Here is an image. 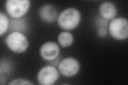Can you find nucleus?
<instances>
[{
	"instance_id": "nucleus-12",
	"label": "nucleus",
	"mask_w": 128,
	"mask_h": 85,
	"mask_svg": "<svg viewBox=\"0 0 128 85\" xmlns=\"http://www.w3.org/2000/svg\"><path fill=\"white\" fill-rule=\"evenodd\" d=\"M10 26V21L7 16L0 12V36H2L6 33Z\"/></svg>"
},
{
	"instance_id": "nucleus-15",
	"label": "nucleus",
	"mask_w": 128,
	"mask_h": 85,
	"mask_svg": "<svg viewBox=\"0 0 128 85\" xmlns=\"http://www.w3.org/2000/svg\"><path fill=\"white\" fill-rule=\"evenodd\" d=\"M108 29L106 27L99 28L97 30V34L101 38H105L108 35Z\"/></svg>"
},
{
	"instance_id": "nucleus-13",
	"label": "nucleus",
	"mask_w": 128,
	"mask_h": 85,
	"mask_svg": "<svg viewBox=\"0 0 128 85\" xmlns=\"http://www.w3.org/2000/svg\"><path fill=\"white\" fill-rule=\"evenodd\" d=\"M9 84L10 85H33V83H32L30 80L26 79L17 78L11 81V82Z\"/></svg>"
},
{
	"instance_id": "nucleus-4",
	"label": "nucleus",
	"mask_w": 128,
	"mask_h": 85,
	"mask_svg": "<svg viewBox=\"0 0 128 85\" xmlns=\"http://www.w3.org/2000/svg\"><path fill=\"white\" fill-rule=\"evenodd\" d=\"M30 2L28 0H8L6 2V10L12 18H22L30 9Z\"/></svg>"
},
{
	"instance_id": "nucleus-11",
	"label": "nucleus",
	"mask_w": 128,
	"mask_h": 85,
	"mask_svg": "<svg viewBox=\"0 0 128 85\" xmlns=\"http://www.w3.org/2000/svg\"><path fill=\"white\" fill-rule=\"evenodd\" d=\"M58 41L62 47H68L74 42V36L68 31H62L58 35Z\"/></svg>"
},
{
	"instance_id": "nucleus-10",
	"label": "nucleus",
	"mask_w": 128,
	"mask_h": 85,
	"mask_svg": "<svg viewBox=\"0 0 128 85\" xmlns=\"http://www.w3.org/2000/svg\"><path fill=\"white\" fill-rule=\"evenodd\" d=\"M27 20L25 18H12L10 21L9 29L11 33L14 31H18L24 34L27 29Z\"/></svg>"
},
{
	"instance_id": "nucleus-3",
	"label": "nucleus",
	"mask_w": 128,
	"mask_h": 85,
	"mask_svg": "<svg viewBox=\"0 0 128 85\" xmlns=\"http://www.w3.org/2000/svg\"><path fill=\"white\" fill-rule=\"evenodd\" d=\"M108 31L113 38L123 40L128 37V21L125 18L112 19L108 26Z\"/></svg>"
},
{
	"instance_id": "nucleus-8",
	"label": "nucleus",
	"mask_w": 128,
	"mask_h": 85,
	"mask_svg": "<svg viewBox=\"0 0 128 85\" xmlns=\"http://www.w3.org/2000/svg\"><path fill=\"white\" fill-rule=\"evenodd\" d=\"M39 15L44 21L48 23L54 22L57 18V10L53 5L47 4L40 8Z\"/></svg>"
},
{
	"instance_id": "nucleus-2",
	"label": "nucleus",
	"mask_w": 128,
	"mask_h": 85,
	"mask_svg": "<svg viewBox=\"0 0 128 85\" xmlns=\"http://www.w3.org/2000/svg\"><path fill=\"white\" fill-rule=\"evenodd\" d=\"M6 44L9 49L16 53L25 52L28 46V40L23 33L11 32L6 38Z\"/></svg>"
},
{
	"instance_id": "nucleus-6",
	"label": "nucleus",
	"mask_w": 128,
	"mask_h": 85,
	"mask_svg": "<svg viewBox=\"0 0 128 85\" xmlns=\"http://www.w3.org/2000/svg\"><path fill=\"white\" fill-rule=\"evenodd\" d=\"M59 77V73L54 66L43 67L38 71L37 79L38 82L43 85H51L57 82Z\"/></svg>"
},
{
	"instance_id": "nucleus-9",
	"label": "nucleus",
	"mask_w": 128,
	"mask_h": 85,
	"mask_svg": "<svg viewBox=\"0 0 128 85\" xmlns=\"http://www.w3.org/2000/svg\"><path fill=\"white\" fill-rule=\"evenodd\" d=\"M99 11L101 17L108 21L115 18L117 14L116 7L110 2H102L99 6Z\"/></svg>"
},
{
	"instance_id": "nucleus-5",
	"label": "nucleus",
	"mask_w": 128,
	"mask_h": 85,
	"mask_svg": "<svg viewBox=\"0 0 128 85\" xmlns=\"http://www.w3.org/2000/svg\"><path fill=\"white\" fill-rule=\"evenodd\" d=\"M59 72L66 77H72L76 75L80 69L78 61L73 57H68L61 60L58 64Z\"/></svg>"
},
{
	"instance_id": "nucleus-1",
	"label": "nucleus",
	"mask_w": 128,
	"mask_h": 85,
	"mask_svg": "<svg viewBox=\"0 0 128 85\" xmlns=\"http://www.w3.org/2000/svg\"><path fill=\"white\" fill-rule=\"evenodd\" d=\"M80 12L75 7H68L59 15L57 21L59 27L64 30H70L76 28L81 21Z\"/></svg>"
},
{
	"instance_id": "nucleus-14",
	"label": "nucleus",
	"mask_w": 128,
	"mask_h": 85,
	"mask_svg": "<svg viewBox=\"0 0 128 85\" xmlns=\"http://www.w3.org/2000/svg\"><path fill=\"white\" fill-rule=\"evenodd\" d=\"M96 25L99 28L101 27H106L108 26V21L102 17L100 15L99 16L96 20Z\"/></svg>"
},
{
	"instance_id": "nucleus-7",
	"label": "nucleus",
	"mask_w": 128,
	"mask_h": 85,
	"mask_svg": "<svg viewBox=\"0 0 128 85\" xmlns=\"http://www.w3.org/2000/svg\"><path fill=\"white\" fill-rule=\"evenodd\" d=\"M60 48L58 44L54 42H48L43 44L40 49L41 57L48 61L56 59L59 56Z\"/></svg>"
}]
</instances>
